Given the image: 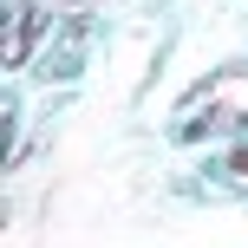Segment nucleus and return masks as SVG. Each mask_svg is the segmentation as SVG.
I'll use <instances>...</instances> for the list:
<instances>
[{"label": "nucleus", "mask_w": 248, "mask_h": 248, "mask_svg": "<svg viewBox=\"0 0 248 248\" xmlns=\"http://www.w3.org/2000/svg\"><path fill=\"white\" fill-rule=\"evenodd\" d=\"M248 124V65H229V72L202 78L189 92V111H183V131L189 137H209V131H235Z\"/></svg>", "instance_id": "obj_1"}, {"label": "nucleus", "mask_w": 248, "mask_h": 248, "mask_svg": "<svg viewBox=\"0 0 248 248\" xmlns=\"http://www.w3.org/2000/svg\"><path fill=\"white\" fill-rule=\"evenodd\" d=\"M235 183L248 189V150H242V157H235Z\"/></svg>", "instance_id": "obj_2"}]
</instances>
